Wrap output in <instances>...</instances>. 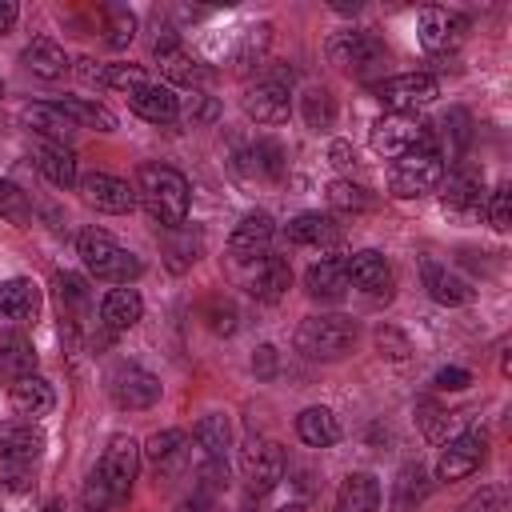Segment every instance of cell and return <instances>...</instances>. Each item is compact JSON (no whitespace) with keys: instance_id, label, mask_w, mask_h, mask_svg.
Returning a JSON list of instances; mask_svg holds the SVG:
<instances>
[{"instance_id":"obj_47","label":"cell","mask_w":512,"mask_h":512,"mask_svg":"<svg viewBox=\"0 0 512 512\" xmlns=\"http://www.w3.org/2000/svg\"><path fill=\"white\" fill-rule=\"evenodd\" d=\"M488 220H492V228H508V220H512V188L508 184H500L496 192H492V200H488Z\"/></svg>"},{"instance_id":"obj_36","label":"cell","mask_w":512,"mask_h":512,"mask_svg":"<svg viewBox=\"0 0 512 512\" xmlns=\"http://www.w3.org/2000/svg\"><path fill=\"white\" fill-rule=\"evenodd\" d=\"M76 128H96V132H112L116 128V116L104 108V104H96V100H80V96H64V100H52Z\"/></svg>"},{"instance_id":"obj_53","label":"cell","mask_w":512,"mask_h":512,"mask_svg":"<svg viewBox=\"0 0 512 512\" xmlns=\"http://www.w3.org/2000/svg\"><path fill=\"white\" fill-rule=\"evenodd\" d=\"M76 72H80V80L84 84H100V76H104V64H96V60H76Z\"/></svg>"},{"instance_id":"obj_16","label":"cell","mask_w":512,"mask_h":512,"mask_svg":"<svg viewBox=\"0 0 512 512\" xmlns=\"http://www.w3.org/2000/svg\"><path fill=\"white\" fill-rule=\"evenodd\" d=\"M80 192H84V200H88L96 212L120 216V212H132V208H136V188H132L128 180H120V176H108V172L84 176V180H80Z\"/></svg>"},{"instance_id":"obj_5","label":"cell","mask_w":512,"mask_h":512,"mask_svg":"<svg viewBox=\"0 0 512 512\" xmlns=\"http://www.w3.org/2000/svg\"><path fill=\"white\" fill-rule=\"evenodd\" d=\"M440 180H444V156L436 148H416V152H408L392 164L388 188H392V196L412 200V196H424V192L440 188Z\"/></svg>"},{"instance_id":"obj_57","label":"cell","mask_w":512,"mask_h":512,"mask_svg":"<svg viewBox=\"0 0 512 512\" xmlns=\"http://www.w3.org/2000/svg\"><path fill=\"white\" fill-rule=\"evenodd\" d=\"M276 512H304V504H284V508H276Z\"/></svg>"},{"instance_id":"obj_18","label":"cell","mask_w":512,"mask_h":512,"mask_svg":"<svg viewBox=\"0 0 512 512\" xmlns=\"http://www.w3.org/2000/svg\"><path fill=\"white\" fill-rule=\"evenodd\" d=\"M344 264H348V284H356L368 296H384V300L392 296V268L380 252L364 248V252H352Z\"/></svg>"},{"instance_id":"obj_31","label":"cell","mask_w":512,"mask_h":512,"mask_svg":"<svg viewBox=\"0 0 512 512\" xmlns=\"http://www.w3.org/2000/svg\"><path fill=\"white\" fill-rule=\"evenodd\" d=\"M36 372V348L24 336H0V384H12L20 376Z\"/></svg>"},{"instance_id":"obj_58","label":"cell","mask_w":512,"mask_h":512,"mask_svg":"<svg viewBox=\"0 0 512 512\" xmlns=\"http://www.w3.org/2000/svg\"><path fill=\"white\" fill-rule=\"evenodd\" d=\"M44 512H60V508H56V504H48V508H44Z\"/></svg>"},{"instance_id":"obj_45","label":"cell","mask_w":512,"mask_h":512,"mask_svg":"<svg viewBox=\"0 0 512 512\" xmlns=\"http://www.w3.org/2000/svg\"><path fill=\"white\" fill-rule=\"evenodd\" d=\"M0 216H12V220H28V196L12 184V180H0Z\"/></svg>"},{"instance_id":"obj_19","label":"cell","mask_w":512,"mask_h":512,"mask_svg":"<svg viewBox=\"0 0 512 512\" xmlns=\"http://www.w3.org/2000/svg\"><path fill=\"white\" fill-rule=\"evenodd\" d=\"M420 276H424V288H428V296H432L436 304L456 308V304H468V300H472V284L460 280L452 268H444V264L432 260V256L420 260Z\"/></svg>"},{"instance_id":"obj_34","label":"cell","mask_w":512,"mask_h":512,"mask_svg":"<svg viewBox=\"0 0 512 512\" xmlns=\"http://www.w3.org/2000/svg\"><path fill=\"white\" fill-rule=\"evenodd\" d=\"M288 240L292 244H336L340 240V228L332 216L324 212H300L296 220H288Z\"/></svg>"},{"instance_id":"obj_15","label":"cell","mask_w":512,"mask_h":512,"mask_svg":"<svg viewBox=\"0 0 512 512\" xmlns=\"http://www.w3.org/2000/svg\"><path fill=\"white\" fill-rule=\"evenodd\" d=\"M484 448H488V440H484V432H460L456 440H448V448L440 452V460H436V476L440 480H464V476H472L476 468H480V460H484Z\"/></svg>"},{"instance_id":"obj_40","label":"cell","mask_w":512,"mask_h":512,"mask_svg":"<svg viewBox=\"0 0 512 512\" xmlns=\"http://www.w3.org/2000/svg\"><path fill=\"white\" fill-rule=\"evenodd\" d=\"M300 108H304L308 128H316V132H328V128L336 124V100H332V92H328V88H308Z\"/></svg>"},{"instance_id":"obj_9","label":"cell","mask_w":512,"mask_h":512,"mask_svg":"<svg viewBox=\"0 0 512 512\" xmlns=\"http://www.w3.org/2000/svg\"><path fill=\"white\" fill-rule=\"evenodd\" d=\"M108 396L116 408L140 412V408H152L160 400V380L152 372H144L140 364H116L108 376Z\"/></svg>"},{"instance_id":"obj_56","label":"cell","mask_w":512,"mask_h":512,"mask_svg":"<svg viewBox=\"0 0 512 512\" xmlns=\"http://www.w3.org/2000/svg\"><path fill=\"white\" fill-rule=\"evenodd\" d=\"M260 372H272V348H260Z\"/></svg>"},{"instance_id":"obj_3","label":"cell","mask_w":512,"mask_h":512,"mask_svg":"<svg viewBox=\"0 0 512 512\" xmlns=\"http://www.w3.org/2000/svg\"><path fill=\"white\" fill-rule=\"evenodd\" d=\"M360 328L348 316H308L296 328V352H304L308 360H340L352 352Z\"/></svg>"},{"instance_id":"obj_50","label":"cell","mask_w":512,"mask_h":512,"mask_svg":"<svg viewBox=\"0 0 512 512\" xmlns=\"http://www.w3.org/2000/svg\"><path fill=\"white\" fill-rule=\"evenodd\" d=\"M376 344H380V348H392V352H388L392 360H408V340H404L400 332H392V328H380V332H376Z\"/></svg>"},{"instance_id":"obj_23","label":"cell","mask_w":512,"mask_h":512,"mask_svg":"<svg viewBox=\"0 0 512 512\" xmlns=\"http://www.w3.org/2000/svg\"><path fill=\"white\" fill-rule=\"evenodd\" d=\"M8 404L20 412V416H48L52 412V404H56V392H52V384L44 380V376H20V380H12L8 384Z\"/></svg>"},{"instance_id":"obj_4","label":"cell","mask_w":512,"mask_h":512,"mask_svg":"<svg viewBox=\"0 0 512 512\" xmlns=\"http://www.w3.org/2000/svg\"><path fill=\"white\" fill-rule=\"evenodd\" d=\"M372 148L384 160H400L416 148H432V132L416 112H388L372 124Z\"/></svg>"},{"instance_id":"obj_41","label":"cell","mask_w":512,"mask_h":512,"mask_svg":"<svg viewBox=\"0 0 512 512\" xmlns=\"http://www.w3.org/2000/svg\"><path fill=\"white\" fill-rule=\"evenodd\" d=\"M148 76L140 64H104V76H100V88H116V92H136L144 88Z\"/></svg>"},{"instance_id":"obj_25","label":"cell","mask_w":512,"mask_h":512,"mask_svg":"<svg viewBox=\"0 0 512 512\" xmlns=\"http://www.w3.org/2000/svg\"><path fill=\"white\" fill-rule=\"evenodd\" d=\"M288 288H292V268H288L284 256H264V260L256 264V272H252V284H248V292H252L260 304H276Z\"/></svg>"},{"instance_id":"obj_27","label":"cell","mask_w":512,"mask_h":512,"mask_svg":"<svg viewBox=\"0 0 512 512\" xmlns=\"http://www.w3.org/2000/svg\"><path fill=\"white\" fill-rule=\"evenodd\" d=\"M24 68L32 72V76H40V80H60L72 64H68V52L56 44V40H48V36H36L28 48H24Z\"/></svg>"},{"instance_id":"obj_1","label":"cell","mask_w":512,"mask_h":512,"mask_svg":"<svg viewBox=\"0 0 512 512\" xmlns=\"http://www.w3.org/2000/svg\"><path fill=\"white\" fill-rule=\"evenodd\" d=\"M136 200L164 228H180L184 216H188V180L176 168H168V164H140V172H136Z\"/></svg>"},{"instance_id":"obj_21","label":"cell","mask_w":512,"mask_h":512,"mask_svg":"<svg viewBox=\"0 0 512 512\" xmlns=\"http://www.w3.org/2000/svg\"><path fill=\"white\" fill-rule=\"evenodd\" d=\"M304 284H308V296H316V300H328V304L344 300V292L352 288V284H348V264H344V256H324V260H316V264L308 268Z\"/></svg>"},{"instance_id":"obj_14","label":"cell","mask_w":512,"mask_h":512,"mask_svg":"<svg viewBox=\"0 0 512 512\" xmlns=\"http://www.w3.org/2000/svg\"><path fill=\"white\" fill-rule=\"evenodd\" d=\"M272 216L268 212H248L236 228H232V236H228V252H232V260L236 264H260L264 256H268V244H272Z\"/></svg>"},{"instance_id":"obj_60","label":"cell","mask_w":512,"mask_h":512,"mask_svg":"<svg viewBox=\"0 0 512 512\" xmlns=\"http://www.w3.org/2000/svg\"><path fill=\"white\" fill-rule=\"evenodd\" d=\"M212 512H216V508H212Z\"/></svg>"},{"instance_id":"obj_7","label":"cell","mask_w":512,"mask_h":512,"mask_svg":"<svg viewBox=\"0 0 512 512\" xmlns=\"http://www.w3.org/2000/svg\"><path fill=\"white\" fill-rule=\"evenodd\" d=\"M324 52H328L332 64H340V68H348V72H368V68L384 64V56H388L384 44H380L368 28H344V32H332L328 44H324Z\"/></svg>"},{"instance_id":"obj_30","label":"cell","mask_w":512,"mask_h":512,"mask_svg":"<svg viewBox=\"0 0 512 512\" xmlns=\"http://www.w3.org/2000/svg\"><path fill=\"white\" fill-rule=\"evenodd\" d=\"M24 124L32 132L44 136V144H68L76 136V124L56 108V104H28L24 108Z\"/></svg>"},{"instance_id":"obj_49","label":"cell","mask_w":512,"mask_h":512,"mask_svg":"<svg viewBox=\"0 0 512 512\" xmlns=\"http://www.w3.org/2000/svg\"><path fill=\"white\" fill-rule=\"evenodd\" d=\"M456 512H500V488H496V484L480 488V492H476V496H468Z\"/></svg>"},{"instance_id":"obj_29","label":"cell","mask_w":512,"mask_h":512,"mask_svg":"<svg viewBox=\"0 0 512 512\" xmlns=\"http://www.w3.org/2000/svg\"><path fill=\"white\" fill-rule=\"evenodd\" d=\"M380 508V484L368 472H352L340 480L336 512H376Z\"/></svg>"},{"instance_id":"obj_22","label":"cell","mask_w":512,"mask_h":512,"mask_svg":"<svg viewBox=\"0 0 512 512\" xmlns=\"http://www.w3.org/2000/svg\"><path fill=\"white\" fill-rule=\"evenodd\" d=\"M44 452V432L32 420H8L0 424V460L32 464Z\"/></svg>"},{"instance_id":"obj_10","label":"cell","mask_w":512,"mask_h":512,"mask_svg":"<svg viewBox=\"0 0 512 512\" xmlns=\"http://www.w3.org/2000/svg\"><path fill=\"white\" fill-rule=\"evenodd\" d=\"M100 472H104V480H108V488H112V500H128L132 480H136V472H140V444H136L132 436L116 432V436L108 440L104 456H100Z\"/></svg>"},{"instance_id":"obj_17","label":"cell","mask_w":512,"mask_h":512,"mask_svg":"<svg viewBox=\"0 0 512 512\" xmlns=\"http://www.w3.org/2000/svg\"><path fill=\"white\" fill-rule=\"evenodd\" d=\"M468 32V20L452 8H424L420 12V44L428 52H452Z\"/></svg>"},{"instance_id":"obj_33","label":"cell","mask_w":512,"mask_h":512,"mask_svg":"<svg viewBox=\"0 0 512 512\" xmlns=\"http://www.w3.org/2000/svg\"><path fill=\"white\" fill-rule=\"evenodd\" d=\"M36 168L48 176V184L56 188H72L76 184V156L68 144H40L36 148Z\"/></svg>"},{"instance_id":"obj_6","label":"cell","mask_w":512,"mask_h":512,"mask_svg":"<svg viewBox=\"0 0 512 512\" xmlns=\"http://www.w3.org/2000/svg\"><path fill=\"white\" fill-rule=\"evenodd\" d=\"M240 472H244V488L248 496H268L280 476H284V448L276 440H260L252 436L240 452Z\"/></svg>"},{"instance_id":"obj_46","label":"cell","mask_w":512,"mask_h":512,"mask_svg":"<svg viewBox=\"0 0 512 512\" xmlns=\"http://www.w3.org/2000/svg\"><path fill=\"white\" fill-rule=\"evenodd\" d=\"M208 328H212V332H220V336L236 332V304L216 296V300L208 304Z\"/></svg>"},{"instance_id":"obj_12","label":"cell","mask_w":512,"mask_h":512,"mask_svg":"<svg viewBox=\"0 0 512 512\" xmlns=\"http://www.w3.org/2000/svg\"><path fill=\"white\" fill-rule=\"evenodd\" d=\"M40 288L24 276L0 284V328H32L40 320Z\"/></svg>"},{"instance_id":"obj_52","label":"cell","mask_w":512,"mask_h":512,"mask_svg":"<svg viewBox=\"0 0 512 512\" xmlns=\"http://www.w3.org/2000/svg\"><path fill=\"white\" fill-rule=\"evenodd\" d=\"M416 412H420V420H424V432H428V436H440V424H436L440 412H436V404H432V400H420Z\"/></svg>"},{"instance_id":"obj_26","label":"cell","mask_w":512,"mask_h":512,"mask_svg":"<svg viewBox=\"0 0 512 512\" xmlns=\"http://www.w3.org/2000/svg\"><path fill=\"white\" fill-rule=\"evenodd\" d=\"M152 52H156V68H160L172 84H200V80L208 76V72H204V68H200V64H196V60H192V56H188L172 36L156 40V48H152Z\"/></svg>"},{"instance_id":"obj_59","label":"cell","mask_w":512,"mask_h":512,"mask_svg":"<svg viewBox=\"0 0 512 512\" xmlns=\"http://www.w3.org/2000/svg\"><path fill=\"white\" fill-rule=\"evenodd\" d=\"M0 88H4V84H0Z\"/></svg>"},{"instance_id":"obj_54","label":"cell","mask_w":512,"mask_h":512,"mask_svg":"<svg viewBox=\"0 0 512 512\" xmlns=\"http://www.w3.org/2000/svg\"><path fill=\"white\" fill-rule=\"evenodd\" d=\"M16 24V4L12 0H0V32H8Z\"/></svg>"},{"instance_id":"obj_48","label":"cell","mask_w":512,"mask_h":512,"mask_svg":"<svg viewBox=\"0 0 512 512\" xmlns=\"http://www.w3.org/2000/svg\"><path fill=\"white\" fill-rule=\"evenodd\" d=\"M28 464H20V460H0V488H8V492H24L28 488Z\"/></svg>"},{"instance_id":"obj_20","label":"cell","mask_w":512,"mask_h":512,"mask_svg":"<svg viewBox=\"0 0 512 512\" xmlns=\"http://www.w3.org/2000/svg\"><path fill=\"white\" fill-rule=\"evenodd\" d=\"M128 104H132V112L136 116H144V120H152V124H172L176 116H180V96L168 88V84H144V88H136V92H128Z\"/></svg>"},{"instance_id":"obj_13","label":"cell","mask_w":512,"mask_h":512,"mask_svg":"<svg viewBox=\"0 0 512 512\" xmlns=\"http://www.w3.org/2000/svg\"><path fill=\"white\" fill-rule=\"evenodd\" d=\"M440 204H444V212H456V216L480 212L484 208V176L468 164H456L440 180Z\"/></svg>"},{"instance_id":"obj_39","label":"cell","mask_w":512,"mask_h":512,"mask_svg":"<svg viewBox=\"0 0 512 512\" xmlns=\"http://www.w3.org/2000/svg\"><path fill=\"white\" fill-rule=\"evenodd\" d=\"M192 436H196V444H200L208 456L224 460V452H228V444H232V424H228V416L208 412V416H200V420H196Z\"/></svg>"},{"instance_id":"obj_2","label":"cell","mask_w":512,"mask_h":512,"mask_svg":"<svg viewBox=\"0 0 512 512\" xmlns=\"http://www.w3.org/2000/svg\"><path fill=\"white\" fill-rule=\"evenodd\" d=\"M76 252H80L84 268H88L96 280L128 284V280H136V276H140V260H136V252H128L124 244H116L104 228H88V232H80Z\"/></svg>"},{"instance_id":"obj_51","label":"cell","mask_w":512,"mask_h":512,"mask_svg":"<svg viewBox=\"0 0 512 512\" xmlns=\"http://www.w3.org/2000/svg\"><path fill=\"white\" fill-rule=\"evenodd\" d=\"M468 384H472V376L464 368H440L436 372V388H468Z\"/></svg>"},{"instance_id":"obj_55","label":"cell","mask_w":512,"mask_h":512,"mask_svg":"<svg viewBox=\"0 0 512 512\" xmlns=\"http://www.w3.org/2000/svg\"><path fill=\"white\" fill-rule=\"evenodd\" d=\"M352 160H356V156H352V148L336 140V144H332V164H340V168H344V164H352Z\"/></svg>"},{"instance_id":"obj_11","label":"cell","mask_w":512,"mask_h":512,"mask_svg":"<svg viewBox=\"0 0 512 512\" xmlns=\"http://www.w3.org/2000/svg\"><path fill=\"white\" fill-rule=\"evenodd\" d=\"M244 112L256 120V124H284L288 112H292V92H288V80L284 76H264L248 88L244 96Z\"/></svg>"},{"instance_id":"obj_38","label":"cell","mask_w":512,"mask_h":512,"mask_svg":"<svg viewBox=\"0 0 512 512\" xmlns=\"http://www.w3.org/2000/svg\"><path fill=\"white\" fill-rule=\"evenodd\" d=\"M144 452H148V460L156 464V472L168 476V472H176V468L184 464V432H176V428L156 432V436H148Z\"/></svg>"},{"instance_id":"obj_35","label":"cell","mask_w":512,"mask_h":512,"mask_svg":"<svg viewBox=\"0 0 512 512\" xmlns=\"http://www.w3.org/2000/svg\"><path fill=\"white\" fill-rule=\"evenodd\" d=\"M296 436L308 444V448H328L340 440V424L328 408H304L296 416Z\"/></svg>"},{"instance_id":"obj_28","label":"cell","mask_w":512,"mask_h":512,"mask_svg":"<svg viewBox=\"0 0 512 512\" xmlns=\"http://www.w3.org/2000/svg\"><path fill=\"white\" fill-rule=\"evenodd\" d=\"M428 492H432V480H428L424 464L420 460L404 464L396 472V484H392V512H416V504H424Z\"/></svg>"},{"instance_id":"obj_24","label":"cell","mask_w":512,"mask_h":512,"mask_svg":"<svg viewBox=\"0 0 512 512\" xmlns=\"http://www.w3.org/2000/svg\"><path fill=\"white\" fill-rule=\"evenodd\" d=\"M140 316H144V300H140V292L128 288V284L112 288V292L100 300V324H104L108 332H128Z\"/></svg>"},{"instance_id":"obj_44","label":"cell","mask_w":512,"mask_h":512,"mask_svg":"<svg viewBox=\"0 0 512 512\" xmlns=\"http://www.w3.org/2000/svg\"><path fill=\"white\" fill-rule=\"evenodd\" d=\"M136 32V16L128 8H108V44L112 48H124Z\"/></svg>"},{"instance_id":"obj_42","label":"cell","mask_w":512,"mask_h":512,"mask_svg":"<svg viewBox=\"0 0 512 512\" xmlns=\"http://www.w3.org/2000/svg\"><path fill=\"white\" fill-rule=\"evenodd\" d=\"M328 204H332V208H344V212H360V208L372 204V196H368L364 188L348 184V180H332V184H328Z\"/></svg>"},{"instance_id":"obj_32","label":"cell","mask_w":512,"mask_h":512,"mask_svg":"<svg viewBox=\"0 0 512 512\" xmlns=\"http://www.w3.org/2000/svg\"><path fill=\"white\" fill-rule=\"evenodd\" d=\"M236 172L252 176V180H276L284 172V160H280V148L272 140H256L252 148H244L236 156Z\"/></svg>"},{"instance_id":"obj_37","label":"cell","mask_w":512,"mask_h":512,"mask_svg":"<svg viewBox=\"0 0 512 512\" xmlns=\"http://www.w3.org/2000/svg\"><path fill=\"white\" fill-rule=\"evenodd\" d=\"M56 300H60V316L68 324H80L84 312H88V284L76 276V272H56Z\"/></svg>"},{"instance_id":"obj_43","label":"cell","mask_w":512,"mask_h":512,"mask_svg":"<svg viewBox=\"0 0 512 512\" xmlns=\"http://www.w3.org/2000/svg\"><path fill=\"white\" fill-rule=\"evenodd\" d=\"M84 512H108V504H112V488H108V480H104V472H100V464L88 472V480H84Z\"/></svg>"},{"instance_id":"obj_8","label":"cell","mask_w":512,"mask_h":512,"mask_svg":"<svg viewBox=\"0 0 512 512\" xmlns=\"http://www.w3.org/2000/svg\"><path fill=\"white\" fill-rule=\"evenodd\" d=\"M376 96H380V104L388 112H416V108H424V104H432L440 96V84L428 72H400V76L380 80Z\"/></svg>"}]
</instances>
